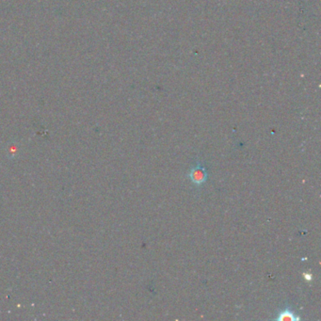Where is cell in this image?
<instances>
[{
  "instance_id": "obj_2",
  "label": "cell",
  "mask_w": 321,
  "mask_h": 321,
  "mask_svg": "<svg viewBox=\"0 0 321 321\" xmlns=\"http://www.w3.org/2000/svg\"><path fill=\"white\" fill-rule=\"evenodd\" d=\"M273 320L278 321H300L301 317L294 312L291 306L286 305L283 309L277 313V316H275Z\"/></svg>"
},
{
  "instance_id": "obj_1",
  "label": "cell",
  "mask_w": 321,
  "mask_h": 321,
  "mask_svg": "<svg viewBox=\"0 0 321 321\" xmlns=\"http://www.w3.org/2000/svg\"><path fill=\"white\" fill-rule=\"evenodd\" d=\"M187 177L193 185H195V187H201L208 178V173L203 163L197 160L195 166H193L188 171Z\"/></svg>"
},
{
  "instance_id": "obj_3",
  "label": "cell",
  "mask_w": 321,
  "mask_h": 321,
  "mask_svg": "<svg viewBox=\"0 0 321 321\" xmlns=\"http://www.w3.org/2000/svg\"><path fill=\"white\" fill-rule=\"evenodd\" d=\"M304 279H305L307 282H311V281H312L313 277L311 273H309V272H305V273H304Z\"/></svg>"
}]
</instances>
